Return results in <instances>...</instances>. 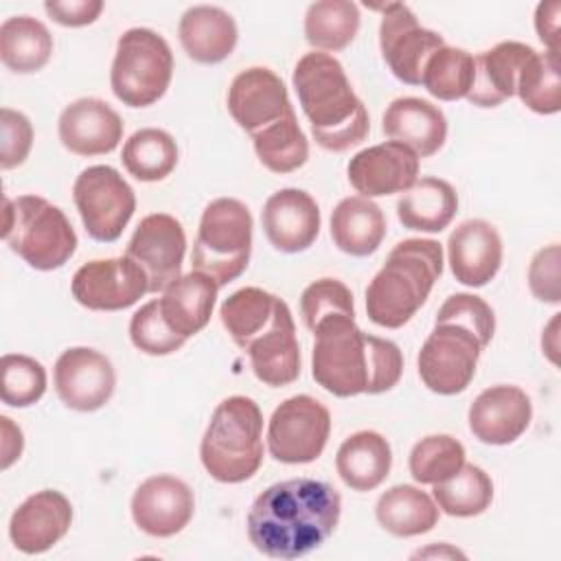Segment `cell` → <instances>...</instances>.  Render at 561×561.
<instances>
[{"instance_id": "13", "label": "cell", "mask_w": 561, "mask_h": 561, "mask_svg": "<svg viewBox=\"0 0 561 561\" xmlns=\"http://www.w3.org/2000/svg\"><path fill=\"white\" fill-rule=\"evenodd\" d=\"M186 234L182 224L167 213H153L136 226L125 256H129L147 276L149 291H164L182 276Z\"/></svg>"}, {"instance_id": "46", "label": "cell", "mask_w": 561, "mask_h": 561, "mask_svg": "<svg viewBox=\"0 0 561 561\" xmlns=\"http://www.w3.org/2000/svg\"><path fill=\"white\" fill-rule=\"evenodd\" d=\"M33 145V125L31 121L11 107H2L0 112V167L13 169L20 167L31 151Z\"/></svg>"}, {"instance_id": "17", "label": "cell", "mask_w": 561, "mask_h": 561, "mask_svg": "<svg viewBox=\"0 0 561 561\" xmlns=\"http://www.w3.org/2000/svg\"><path fill=\"white\" fill-rule=\"evenodd\" d=\"M294 110L283 79L263 66L241 70L228 88V112L250 136Z\"/></svg>"}, {"instance_id": "44", "label": "cell", "mask_w": 561, "mask_h": 561, "mask_svg": "<svg viewBox=\"0 0 561 561\" xmlns=\"http://www.w3.org/2000/svg\"><path fill=\"white\" fill-rule=\"evenodd\" d=\"M300 313L309 331L318 327V322L333 316H355L353 294L337 278H320L305 287L300 296Z\"/></svg>"}, {"instance_id": "12", "label": "cell", "mask_w": 561, "mask_h": 561, "mask_svg": "<svg viewBox=\"0 0 561 561\" xmlns=\"http://www.w3.org/2000/svg\"><path fill=\"white\" fill-rule=\"evenodd\" d=\"M373 9L381 11L379 48L390 72L408 85H421L427 57L445 46L443 35L421 26L412 9L403 2H388Z\"/></svg>"}, {"instance_id": "22", "label": "cell", "mask_w": 561, "mask_h": 561, "mask_svg": "<svg viewBox=\"0 0 561 561\" xmlns=\"http://www.w3.org/2000/svg\"><path fill=\"white\" fill-rule=\"evenodd\" d=\"M123 118L105 101L83 96L64 107L59 140L75 156H103L118 147Z\"/></svg>"}, {"instance_id": "47", "label": "cell", "mask_w": 561, "mask_h": 561, "mask_svg": "<svg viewBox=\"0 0 561 561\" xmlns=\"http://www.w3.org/2000/svg\"><path fill=\"white\" fill-rule=\"evenodd\" d=\"M561 250L559 243L541 248L528 265V285L537 300L557 305L561 300Z\"/></svg>"}, {"instance_id": "43", "label": "cell", "mask_w": 561, "mask_h": 561, "mask_svg": "<svg viewBox=\"0 0 561 561\" xmlns=\"http://www.w3.org/2000/svg\"><path fill=\"white\" fill-rule=\"evenodd\" d=\"M129 337L138 351L156 357L171 355L186 342V337H182L167 324L158 300H149L131 316Z\"/></svg>"}, {"instance_id": "26", "label": "cell", "mask_w": 561, "mask_h": 561, "mask_svg": "<svg viewBox=\"0 0 561 561\" xmlns=\"http://www.w3.org/2000/svg\"><path fill=\"white\" fill-rule=\"evenodd\" d=\"M535 48L522 42H500L473 57V83L467 101L478 107H497L515 96L517 77Z\"/></svg>"}, {"instance_id": "7", "label": "cell", "mask_w": 561, "mask_h": 561, "mask_svg": "<svg viewBox=\"0 0 561 561\" xmlns=\"http://www.w3.org/2000/svg\"><path fill=\"white\" fill-rule=\"evenodd\" d=\"M252 252V215L234 197L213 199L199 219L193 243V270L208 274L219 287L239 278Z\"/></svg>"}, {"instance_id": "18", "label": "cell", "mask_w": 561, "mask_h": 561, "mask_svg": "<svg viewBox=\"0 0 561 561\" xmlns=\"http://www.w3.org/2000/svg\"><path fill=\"white\" fill-rule=\"evenodd\" d=\"M351 186L362 197L405 193L419 175V156L394 140L357 151L346 167Z\"/></svg>"}, {"instance_id": "15", "label": "cell", "mask_w": 561, "mask_h": 561, "mask_svg": "<svg viewBox=\"0 0 561 561\" xmlns=\"http://www.w3.org/2000/svg\"><path fill=\"white\" fill-rule=\"evenodd\" d=\"M114 388V366L94 348L72 346L55 362V390L70 410L94 412L112 399Z\"/></svg>"}, {"instance_id": "9", "label": "cell", "mask_w": 561, "mask_h": 561, "mask_svg": "<svg viewBox=\"0 0 561 561\" xmlns=\"http://www.w3.org/2000/svg\"><path fill=\"white\" fill-rule=\"evenodd\" d=\"M72 199L85 232L101 243L116 241L136 210L134 188L107 164L83 169L75 180Z\"/></svg>"}, {"instance_id": "25", "label": "cell", "mask_w": 561, "mask_h": 561, "mask_svg": "<svg viewBox=\"0 0 561 561\" xmlns=\"http://www.w3.org/2000/svg\"><path fill=\"white\" fill-rule=\"evenodd\" d=\"M383 134L410 147L419 158L438 153L447 138V118L434 103L419 96L394 99L381 118Z\"/></svg>"}, {"instance_id": "8", "label": "cell", "mask_w": 561, "mask_h": 561, "mask_svg": "<svg viewBox=\"0 0 561 561\" xmlns=\"http://www.w3.org/2000/svg\"><path fill=\"white\" fill-rule=\"evenodd\" d=\"M173 77V53L162 35L136 26L118 37L110 83L127 107H147L164 96Z\"/></svg>"}, {"instance_id": "49", "label": "cell", "mask_w": 561, "mask_h": 561, "mask_svg": "<svg viewBox=\"0 0 561 561\" xmlns=\"http://www.w3.org/2000/svg\"><path fill=\"white\" fill-rule=\"evenodd\" d=\"M559 13H561L559 0L541 2L537 4V11H535L537 37L548 46L550 53H559Z\"/></svg>"}, {"instance_id": "40", "label": "cell", "mask_w": 561, "mask_h": 561, "mask_svg": "<svg viewBox=\"0 0 561 561\" xmlns=\"http://www.w3.org/2000/svg\"><path fill=\"white\" fill-rule=\"evenodd\" d=\"M515 94L535 114H557L561 110L559 53L535 50V55L519 70Z\"/></svg>"}, {"instance_id": "27", "label": "cell", "mask_w": 561, "mask_h": 561, "mask_svg": "<svg viewBox=\"0 0 561 561\" xmlns=\"http://www.w3.org/2000/svg\"><path fill=\"white\" fill-rule=\"evenodd\" d=\"M178 35L184 53L197 64H219L237 46L239 31L234 18L221 7L197 4L180 18Z\"/></svg>"}, {"instance_id": "30", "label": "cell", "mask_w": 561, "mask_h": 561, "mask_svg": "<svg viewBox=\"0 0 561 561\" xmlns=\"http://www.w3.org/2000/svg\"><path fill=\"white\" fill-rule=\"evenodd\" d=\"M331 237L344 254L368 256L386 237V215L368 197H344L331 213Z\"/></svg>"}, {"instance_id": "51", "label": "cell", "mask_w": 561, "mask_h": 561, "mask_svg": "<svg viewBox=\"0 0 561 561\" xmlns=\"http://www.w3.org/2000/svg\"><path fill=\"white\" fill-rule=\"evenodd\" d=\"M445 552H447L449 557H465L462 552H458V550H454V548H445ZM427 554H438V557H440L443 552H440L438 548H427V550H423V552H416L414 557H427Z\"/></svg>"}, {"instance_id": "6", "label": "cell", "mask_w": 561, "mask_h": 561, "mask_svg": "<svg viewBox=\"0 0 561 561\" xmlns=\"http://www.w3.org/2000/svg\"><path fill=\"white\" fill-rule=\"evenodd\" d=\"M2 237L31 267L50 272L77 250V232L61 208L39 195L4 197Z\"/></svg>"}, {"instance_id": "20", "label": "cell", "mask_w": 561, "mask_h": 561, "mask_svg": "<svg viewBox=\"0 0 561 561\" xmlns=\"http://www.w3.org/2000/svg\"><path fill=\"white\" fill-rule=\"evenodd\" d=\"M261 224L276 250L285 254L305 252L320 232V208L307 191L280 188L267 197Z\"/></svg>"}, {"instance_id": "37", "label": "cell", "mask_w": 561, "mask_h": 561, "mask_svg": "<svg viewBox=\"0 0 561 561\" xmlns=\"http://www.w3.org/2000/svg\"><path fill=\"white\" fill-rule=\"evenodd\" d=\"M359 31V9L351 0H320L305 13V37L320 53L346 48Z\"/></svg>"}, {"instance_id": "35", "label": "cell", "mask_w": 561, "mask_h": 561, "mask_svg": "<svg viewBox=\"0 0 561 561\" xmlns=\"http://www.w3.org/2000/svg\"><path fill=\"white\" fill-rule=\"evenodd\" d=\"M121 160L127 173L136 180L160 182L171 175L178 164V145L169 131L142 127L125 140Z\"/></svg>"}, {"instance_id": "36", "label": "cell", "mask_w": 561, "mask_h": 561, "mask_svg": "<svg viewBox=\"0 0 561 561\" xmlns=\"http://www.w3.org/2000/svg\"><path fill=\"white\" fill-rule=\"evenodd\" d=\"M250 138L261 164L272 173H291L309 158V142L294 110Z\"/></svg>"}, {"instance_id": "24", "label": "cell", "mask_w": 561, "mask_h": 561, "mask_svg": "<svg viewBox=\"0 0 561 561\" xmlns=\"http://www.w3.org/2000/svg\"><path fill=\"white\" fill-rule=\"evenodd\" d=\"M259 381L272 388L289 386L300 375V344L287 302L283 300L272 324L245 348Z\"/></svg>"}, {"instance_id": "23", "label": "cell", "mask_w": 561, "mask_h": 561, "mask_svg": "<svg viewBox=\"0 0 561 561\" xmlns=\"http://www.w3.org/2000/svg\"><path fill=\"white\" fill-rule=\"evenodd\" d=\"M502 237L484 219H467L447 239L451 274L467 287H484L502 265Z\"/></svg>"}, {"instance_id": "34", "label": "cell", "mask_w": 561, "mask_h": 561, "mask_svg": "<svg viewBox=\"0 0 561 561\" xmlns=\"http://www.w3.org/2000/svg\"><path fill=\"white\" fill-rule=\"evenodd\" d=\"M280 302L278 296L261 287H241L221 302L219 318L234 344L245 351L272 324Z\"/></svg>"}, {"instance_id": "21", "label": "cell", "mask_w": 561, "mask_h": 561, "mask_svg": "<svg viewBox=\"0 0 561 561\" xmlns=\"http://www.w3.org/2000/svg\"><path fill=\"white\" fill-rule=\"evenodd\" d=\"M533 419L530 397L517 386H491L482 390L469 408V430L486 445H508L517 440Z\"/></svg>"}, {"instance_id": "41", "label": "cell", "mask_w": 561, "mask_h": 561, "mask_svg": "<svg viewBox=\"0 0 561 561\" xmlns=\"http://www.w3.org/2000/svg\"><path fill=\"white\" fill-rule=\"evenodd\" d=\"M410 473L419 484H438L465 465V447L449 434L421 438L410 451Z\"/></svg>"}, {"instance_id": "11", "label": "cell", "mask_w": 561, "mask_h": 561, "mask_svg": "<svg viewBox=\"0 0 561 561\" xmlns=\"http://www.w3.org/2000/svg\"><path fill=\"white\" fill-rule=\"evenodd\" d=\"M331 432L327 405L309 394L285 399L270 416L267 449L285 465H305L320 458Z\"/></svg>"}, {"instance_id": "33", "label": "cell", "mask_w": 561, "mask_h": 561, "mask_svg": "<svg viewBox=\"0 0 561 561\" xmlns=\"http://www.w3.org/2000/svg\"><path fill=\"white\" fill-rule=\"evenodd\" d=\"M53 55V35L31 15L7 18L0 26V59L20 75L42 70Z\"/></svg>"}, {"instance_id": "45", "label": "cell", "mask_w": 561, "mask_h": 561, "mask_svg": "<svg viewBox=\"0 0 561 561\" xmlns=\"http://www.w3.org/2000/svg\"><path fill=\"white\" fill-rule=\"evenodd\" d=\"M436 322H458L476 333L486 348L495 333V313L486 300L476 294H451L438 309Z\"/></svg>"}, {"instance_id": "19", "label": "cell", "mask_w": 561, "mask_h": 561, "mask_svg": "<svg viewBox=\"0 0 561 561\" xmlns=\"http://www.w3.org/2000/svg\"><path fill=\"white\" fill-rule=\"evenodd\" d=\"M72 524L70 500L53 489L28 495L9 519V537L24 554L50 550Z\"/></svg>"}, {"instance_id": "3", "label": "cell", "mask_w": 561, "mask_h": 561, "mask_svg": "<svg viewBox=\"0 0 561 561\" xmlns=\"http://www.w3.org/2000/svg\"><path fill=\"white\" fill-rule=\"evenodd\" d=\"M291 85L322 149L346 151L364 142L370 131L368 112L333 55L320 50L302 55Z\"/></svg>"}, {"instance_id": "38", "label": "cell", "mask_w": 561, "mask_h": 561, "mask_svg": "<svg viewBox=\"0 0 561 561\" xmlns=\"http://www.w3.org/2000/svg\"><path fill=\"white\" fill-rule=\"evenodd\" d=\"M434 502L445 515L476 517L491 506L493 482L484 469L462 465L451 478L434 484Z\"/></svg>"}, {"instance_id": "16", "label": "cell", "mask_w": 561, "mask_h": 561, "mask_svg": "<svg viewBox=\"0 0 561 561\" xmlns=\"http://www.w3.org/2000/svg\"><path fill=\"white\" fill-rule=\"evenodd\" d=\"M195 513L191 486L175 476H151L138 484L131 497L134 524L151 537L182 533Z\"/></svg>"}, {"instance_id": "4", "label": "cell", "mask_w": 561, "mask_h": 561, "mask_svg": "<svg viewBox=\"0 0 561 561\" xmlns=\"http://www.w3.org/2000/svg\"><path fill=\"white\" fill-rule=\"evenodd\" d=\"M440 274L443 248L438 241H399L366 287L368 320L383 329H401L425 305Z\"/></svg>"}, {"instance_id": "10", "label": "cell", "mask_w": 561, "mask_h": 561, "mask_svg": "<svg viewBox=\"0 0 561 561\" xmlns=\"http://www.w3.org/2000/svg\"><path fill=\"white\" fill-rule=\"evenodd\" d=\"M482 342L458 322H434L432 333L419 351V375L436 394H458L467 390L476 375Z\"/></svg>"}, {"instance_id": "31", "label": "cell", "mask_w": 561, "mask_h": 561, "mask_svg": "<svg viewBox=\"0 0 561 561\" xmlns=\"http://www.w3.org/2000/svg\"><path fill=\"white\" fill-rule=\"evenodd\" d=\"M458 213V195L447 180L421 178L397 202V217L403 228L419 232L445 230Z\"/></svg>"}, {"instance_id": "32", "label": "cell", "mask_w": 561, "mask_h": 561, "mask_svg": "<svg viewBox=\"0 0 561 561\" xmlns=\"http://www.w3.org/2000/svg\"><path fill=\"white\" fill-rule=\"evenodd\" d=\"M375 515L386 533L394 537H416L436 526L438 506L419 486L397 484L379 495Z\"/></svg>"}, {"instance_id": "1", "label": "cell", "mask_w": 561, "mask_h": 561, "mask_svg": "<svg viewBox=\"0 0 561 561\" xmlns=\"http://www.w3.org/2000/svg\"><path fill=\"white\" fill-rule=\"evenodd\" d=\"M342 513L340 491L313 478H291L267 486L248 511L250 543L272 559H298L320 548Z\"/></svg>"}, {"instance_id": "14", "label": "cell", "mask_w": 561, "mask_h": 561, "mask_svg": "<svg viewBox=\"0 0 561 561\" xmlns=\"http://www.w3.org/2000/svg\"><path fill=\"white\" fill-rule=\"evenodd\" d=\"M72 298L92 311H121L136 305L147 291L145 272L129 259H96L72 276Z\"/></svg>"}, {"instance_id": "5", "label": "cell", "mask_w": 561, "mask_h": 561, "mask_svg": "<svg viewBox=\"0 0 561 561\" xmlns=\"http://www.w3.org/2000/svg\"><path fill=\"white\" fill-rule=\"evenodd\" d=\"M199 458L210 478L224 484L250 480L263 462V414L243 394L224 399L204 432Z\"/></svg>"}, {"instance_id": "48", "label": "cell", "mask_w": 561, "mask_h": 561, "mask_svg": "<svg viewBox=\"0 0 561 561\" xmlns=\"http://www.w3.org/2000/svg\"><path fill=\"white\" fill-rule=\"evenodd\" d=\"M44 11L61 26H85L101 15L103 0H46Z\"/></svg>"}, {"instance_id": "42", "label": "cell", "mask_w": 561, "mask_h": 561, "mask_svg": "<svg viewBox=\"0 0 561 561\" xmlns=\"http://www.w3.org/2000/svg\"><path fill=\"white\" fill-rule=\"evenodd\" d=\"M2 386L0 397L2 403L11 408H28L37 403L46 392V370L44 366L20 353L2 355Z\"/></svg>"}, {"instance_id": "28", "label": "cell", "mask_w": 561, "mask_h": 561, "mask_svg": "<svg viewBox=\"0 0 561 561\" xmlns=\"http://www.w3.org/2000/svg\"><path fill=\"white\" fill-rule=\"evenodd\" d=\"M217 291L219 285L208 274L193 270L173 280L158 298V305L167 324L188 340L208 324Z\"/></svg>"}, {"instance_id": "50", "label": "cell", "mask_w": 561, "mask_h": 561, "mask_svg": "<svg viewBox=\"0 0 561 561\" xmlns=\"http://www.w3.org/2000/svg\"><path fill=\"white\" fill-rule=\"evenodd\" d=\"M2 423V469H9L22 454L24 438L22 430L11 423L9 416H0Z\"/></svg>"}, {"instance_id": "39", "label": "cell", "mask_w": 561, "mask_h": 561, "mask_svg": "<svg viewBox=\"0 0 561 561\" xmlns=\"http://www.w3.org/2000/svg\"><path fill=\"white\" fill-rule=\"evenodd\" d=\"M473 72V55L445 44L427 57L421 85L438 101H456L469 94Z\"/></svg>"}, {"instance_id": "2", "label": "cell", "mask_w": 561, "mask_h": 561, "mask_svg": "<svg viewBox=\"0 0 561 561\" xmlns=\"http://www.w3.org/2000/svg\"><path fill=\"white\" fill-rule=\"evenodd\" d=\"M311 375L335 397L381 394L394 388L403 373V355L390 340L370 335L355 316H333L311 331Z\"/></svg>"}, {"instance_id": "29", "label": "cell", "mask_w": 561, "mask_h": 561, "mask_svg": "<svg viewBox=\"0 0 561 561\" xmlns=\"http://www.w3.org/2000/svg\"><path fill=\"white\" fill-rule=\"evenodd\" d=\"M390 443L373 430L351 434L335 454V469L342 482L353 491H373L390 473Z\"/></svg>"}]
</instances>
